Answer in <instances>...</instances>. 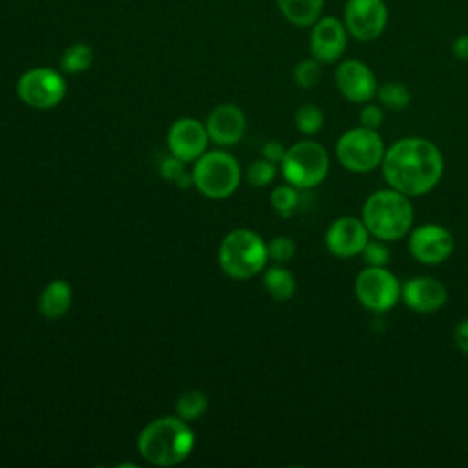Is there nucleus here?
<instances>
[{
  "label": "nucleus",
  "instance_id": "f257e3e1",
  "mask_svg": "<svg viewBox=\"0 0 468 468\" xmlns=\"http://www.w3.org/2000/svg\"><path fill=\"white\" fill-rule=\"evenodd\" d=\"M380 168L388 186L408 197H417L439 185L444 174V157L430 139L402 137L386 148Z\"/></svg>",
  "mask_w": 468,
  "mask_h": 468
},
{
  "label": "nucleus",
  "instance_id": "4468645a",
  "mask_svg": "<svg viewBox=\"0 0 468 468\" xmlns=\"http://www.w3.org/2000/svg\"><path fill=\"white\" fill-rule=\"evenodd\" d=\"M347 44V29L342 20L335 16H320L311 29L309 48L311 55L322 64L336 62Z\"/></svg>",
  "mask_w": 468,
  "mask_h": 468
},
{
  "label": "nucleus",
  "instance_id": "72a5a7b5",
  "mask_svg": "<svg viewBox=\"0 0 468 468\" xmlns=\"http://www.w3.org/2000/svg\"><path fill=\"white\" fill-rule=\"evenodd\" d=\"M452 53L459 60H468V35H459L452 44Z\"/></svg>",
  "mask_w": 468,
  "mask_h": 468
},
{
  "label": "nucleus",
  "instance_id": "473e14b6",
  "mask_svg": "<svg viewBox=\"0 0 468 468\" xmlns=\"http://www.w3.org/2000/svg\"><path fill=\"white\" fill-rule=\"evenodd\" d=\"M453 342L464 355H468V318L457 322L453 329Z\"/></svg>",
  "mask_w": 468,
  "mask_h": 468
},
{
  "label": "nucleus",
  "instance_id": "b1692460",
  "mask_svg": "<svg viewBox=\"0 0 468 468\" xmlns=\"http://www.w3.org/2000/svg\"><path fill=\"white\" fill-rule=\"evenodd\" d=\"M300 188L292 185H280L271 192V205L282 218H291L300 205Z\"/></svg>",
  "mask_w": 468,
  "mask_h": 468
},
{
  "label": "nucleus",
  "instance_id": "39448f33",
  "mask_svg": "<svg viewBox=\"0 0 468 468\" xmlns=\"http://www.w3.org/2000/svg\"><path fill=\"white\" fill-rule=\"evenodd\" d=\"M194 186L210 199L232 196L241 181V168L234 155L225 150L205 152L192 168Z\"/></svg>",
  "mask_w": 468,
  "mask_h": 468
},
{
  "label": "nucleus",
  "instance_id": "cd10ccee",
  "mask_svg": "<svg viewBox=\"0 0 468 468\" xmlns=\"http://www.w3.org/2000/svg\"><path fill=\"white\" fill-rule=\"evenodd\" d=\"M245 177L252 186H267L276 177V165L267 161L265 157L256 159L247 166Z\"/></svg>",
  "mask_w": 468,
  "mask_h": 468
},
{
  "label": "nucleus",
  "instance_id": "2eb2a0df",
  "mask_svg": "<svg viewBox=\"0 0 468 468\" xmlns=\"http://www.w3.org/2000/svg\"><path fill=\"white\" fill-rule=\"evenodd\" d=\"M208 133L205 124L192 117L177 119L168 130V150L174 157L181 159L183 163L196 161L207 152L208 146Z\"/></svg>",
  "mask_w": 468,
  "mask_h": 468
},
{
  "label": "nucleus",
  "instance_id": "aec40b11",
  "mask_svg": "<svg viewBox=\"0 0 468 468\" xmlns=\"http://www.w3.org/2000/svg\"><path fill=\"white\" fill-rule=\"evenodd\" d=\"M263 287L274 300L287 302L296 292V280L289 269L282 265H272L263 274Z\"/></svg>",
  "mask_w": 468,
  "mask_h": 468
},
{
  "label": "nucleus",
  "instance_id": "423d86ee",
  "mask_svg": "<svg viewBox=\"0 0 468 468\" xmlns=\"http://www.w3.org/2000/svg\"><path fill=\"white\" fill-rule=\"evenodd\" d=\"M285 181L300 190L318 186L329 174L327 150L311 139H303L287 148L280 163Z\"/></svg>",
  "mask_w": 468,
  "mask_h": 468
},
{
  "label": "nucleus",
  "instance_id": "dca6fc26",
  "mask_svg": "<svg viewBox=\"0 0 468 468\" xmlns=\"http://www.w3.org/2000/svg\"><path fill=\"white\" fill-rule=\"evenodd\" d=\"M402 302L415 313H435L448 302L446 285L433 276H413L402 283L400 289Z\"/></svg>",
  "mask_w": 468,
  "mask_h": 468
},
{
  "label": "nucleus",
  "instance_id": "bb28decb",
  "mask_svg": "<svg viewBox=\"0 0 468 468\" xmlns=\"http://www.w3.org/2000/svg\"><path fill=\"white\" fill-rule=\"evenodd\" d=\"M159 172L166 181H172L174 185L181 186V188H190L194 186L192 181V174L185 172V163L177 157H166L163 159V163L159 165Z\"/></svg>",
  "mask_w": 468,
  "mask_h": 468
},
{
  "label": "nucleus",
  "instance_id": "4be33fe9",
  "mask_svg": "<svg viewBox=\"0 0 468 468\" xmlns=\"http://www.w3.org/2000/svg\"><path fill=\"white\" fill-rule=\"evenodd\" d=\"M208 408V399L199 389H186L176 400V415L183 420L199 419Z\"/></svg>",
  "mask_w": 468,
  "mask_h": 468
},
{
  "label": "nucleus",
  "instance_id": "2f4dec72",
  "mask_svg": "<svg viewBox=\"0 0 468 468\" xmlns=\"http://www.w3.org/2000/svg\"><path fill=\"white\" fill-rule=\"evenodd\" d=\"M285 152H287V148H285L280 141H267V143L263 144V150H261L263 157H265L267 161L274 163V165H280V163L283 161Z\"/></svg>",
  "mask_w": 468,
  "mask_h": 468
},
{
  "label": "nucleus",
  "instance_id": "7ed1b4c3",
  "mask_svg": "<svg viewBox=\"0 0 468 468\" xmlns=\"http://www.w3.org/2000/svg\"><path fill=\"white\" fill-rule=\"evenodd\" d=\"M413 216L410 197L389 186L375 190L366 197L360 218L373 238L395 241L410 234Z\"/></svg>",
  "mask_w": 468,
  "mask_h": 468
},
{
  "label": "nucleus",
  "instance_id": "0eeeda50",
  "mask_svg": "<svg viewBox=\"0 0 468 468\" xmlns=\"http://www.w3.org/2000/svg\"><path fill=\"white\" fill-rule=\"evenodd\" d=\"M338 163L355 174H366L380 166L384 159V139L373 128L355 126L346 130L335 146Z\"/></svg>",
  "mask_w": 468,
  "mask_h": 468
},
{
  "label": "nucleus",
  "instance_id": "f3484780",
  "mask_svg": "<svg viewBox=\"0 0 468 468\" xmlns=\"http://www.w3.org/2000/svg\"><path fill=\"white\" fill-rule=\"evenodd\" d=\"M247 119L239 106L236 104H219L216 106L205 122L208 139L219 146L236 144L245 133Z\"/></svg>",
  "mask_w": 468,
  "mask_h": 468
},
{
  "label": "nucleus",
  "instance_id": "c85d7f7f",
  "mask_svg": "<svg viewBox=\"0 0 468 468\" xmlns=\"http://www.w3.org/2000/svg\"><path fill=\"white\" fill-rule=\"evenodd\" d=\"M360 256L366 265H373V267H386L391 260V252H389L386 241H382L378 238L369 239L366 243V247L362 249Z\"/></svg>",
  "mask_w": 468,
  "mask_h": 468
},
{
  "label": "nucleus",
  "instance_id": "ddd939ff",
  "mask_svg": "<svg viewBox=\"0 0 468 468\" xmlns=\"http://www.w3.org/2000/svg\"><path fill=\"white\" fill-rule=\"evenodd\" d=\"M369 230L362 218L342 216L335 219L325 230V247L336 258L360 256L362 249L369 241Z\"/></svg>",
  "mask_w": 468,
  "mask_h": 468
},
{
  "label": "nucleus",
  "instance_id": "393cba45",
  "mask_svg": "<svg viewBox=\"0 0 468 468\" xmlns=\"http://www.w3.org/2000/svg\"><path fill=\"white\" fill-rule=\"evenodd\" d=\"M294 124L300 133L314 135L324 126V112L313 102L302 104L294 113Z\"/></svg>",
  "mask_w": 468,
  "mask_h": 468
},
{
  "label": "nucleus",
  "instance_id": "7c9ffc66",
  "mask_svg": "<svg viewBox=\"0 0 468 468\" xmlns=\"http://www.w3.org/2000/svg\"><path fill=\"white\" fill-rule=\"evenodd\" d=\"M384 122V110L380 104H367L364 102L360 110V124L366 128L378 130L380 124Z\"/></svg>",
  "mask_w": 468,
  "mask_h": 468
},
{
  "label": "nucleus",
  "instance_id": "9b49d317",
  "mask_svg": "<svg viewBox=\"0 0 468 468\" xmlns=\"http://www.w3.org/2000/svg\"><path fill=\"white\" fill-rule=\"evenodd\" d=\"M453 234L439 223H424L410 230L408 250L424 265H439L453 252Z\"/></svg>",
  "mask_w": 468,
  "mask_h": 468
},
{
  "label": "nucleus",
  "instance_id": "1a4fd4ad",
  "mask_svg": "<svg viewBox=\"0 0 468 468\" xmlns=\"http://www.w3.org/2000/svg\"><path fill=\"white\" fill-rule=\"evenodd\" d=\"M16 95L31 108L49 110L60 104L66 97V80L51 68H33L20 75Z\"/></svg>",
  "mask_w": 468,
  "mask_h": 468
},
{
  "label": "nucleus",
  "instance_id": "412c9836",
  "mask_svg": "<svg viewBox=\"0 0 468 468\" xmlns=\"http://www.w3.org/2000/svg\"><path fill=\"white\" fill-rule=\"evenodd\" d=\"M93 62V49L84 42H75L60 57V68L64 73L77 75L86 71Z\"/></svg>",
  "mask_w": 468,
  "mask_h": 468
},
{
  "label": "nucleus",
  "instance_id": "6e6552de",
  "mask_svg": "<svg viewBox=\"0 0 468 468\" xmlns=\"http://www.w3.org/2000/svg\"><path fill=\"white\" fill-rule=\"evenodd\" d=\"M400 282L388 267L366 265L355 278V294L362 307L373 313H388L400 300Z\"/></svg>",
  "mask_w": 468,
  "mask_h": 468
},
{
  "label": "nucleus",
  "instance_id": "c756f323",
  "mask_svg": "<svg viewBox=\"0 0 468 468\" xmlns=\"http://www.w3.org/2000/svg\"><path fill=\"white\" fill-rule=\"evenodd\" d=\"M296 252V243L289 236H276L267 243V254L269 260L276 263L289 261Z\"/></svg>",
  "mask_w": 468,
  "mask_h": 468
},
{
  "label": "nucleus",
  "instance_id": "f03ea898",
  "mask_svg": "<svg viewBox=\"0 0 468 468\" xmlns=\"http://www.w3.org/2000/svg\"><path fill=\"white\" fill-rule=\"evenodd\" d=\"M194 442L196 437L186 420L177 415H166L148 422L141 430L137 450L154 466H176L188 459Z\"/></svg>",
  "mask_w": 468,
  "mask_h": 468
},
{
  "label": "nucleus",
  "instance_id": "a878e982",
  "mask_svg": "<svg viewBox=\"0 0 468 468\" xmlns=\"http://www.w3.org/2000/svg\"><path fill=\"white\" fill-rule=\"evenodd\" d=\"M292 75H294V82L300 88H303V90L314 88L322 79V62H318L314 57L303 58L294 66Z\"/></svg>",
  "mask_w": 468,
  "mask_h": 468
},
{
  "label": "nucleus",
  "instance_id": "5701e85b",
  "mask_svg": "<svg viewBox=\"0 0 468 468\" xmlns=\"http://www.w3.org/2000/svg\"><path fill=\"white\" fill-rule=\"evenodd\" d=\"M377 99H378L382 108L400 112V110L410 106L411 95H410V90L402 82L389 80V82H384L382 86H378Z\"/></svg>",
  "mask_w": 468,
  "mask_h": 468
},
{
  "label": "nucleus",
  "instance_id": "f8f14e48",
  "mask_svg": "<svg viewBox=\"0 0 468 468\" xmlns=\"http://www.w3.org/2000/svg\"><path fill=\"white\" fill-rule=\"evenodd\" d=\"M335 80L342 97L356 104L369 102L378 90V84L371 68L366 62L356 58L342 60L336 66Z\"/></svg>",
  "mask_w": 468,
  "mask_h": 468
},
{
  "label": "nucleus",
  "instance_id": "20e7f679",
  "mask_svg": "<svg viewBox=\"0 0 468 468\" xmlns=\"http://www.w3.org/2000/svg\"><path fill=\"white\" fill-rule=\"evenodd\" d=\"M218 260L229 278L249 280L267 265V243L254 230L234 229L221 239Z\"/></svg>",
  "mask_w": 468,
  "mask_h": 468
},
{
  "label": "nucleus",
  "instance_id": "a211bd4d",
  "mask_svg": "<svg viewBox=\"0 0 468 468\" xmlns=\"http://www.w3.org/2000/svg\"><path fill=\"white\" fill-rule=\"evenodd\" d=\"M71 300V285L64 280H53L42 289L38 296V311L48 320H58L69 311Z\"/></svg>",
  "mask_w": 468,
  "mask_h": 468
},
{
  "label": "nucleus",
  "instance_id": "6ab92c4d",
  "mask_svg": "<svg viewBox=\"0 0 468 468\" xmlns=\"http://www.w3.org/2000/svg\"><path fill=\"white\" fill-rule=\"evenodd\" d=\"M325 0H276L282 15L294 26H313L324 9Z\"/></svg>",
  "mask_w": 468,
  "mask_h": 468
},
{
  "label": "nucleus",
  "instance_id": "9d476101",
  "mask_svg": "<svg viewBox=\"0 0 468 468\" xmlns=\"http://www.w3.org/2000/svg\"><path fill=\"white\" fill-rule=\"evenodd\" d=\"M388 24L384 0H347L344 7V26L347 35L358 42H371L382 35Z\"/></svg>",
  "mask_w": 468,
  "mask_h": 468
}]
</instances>
